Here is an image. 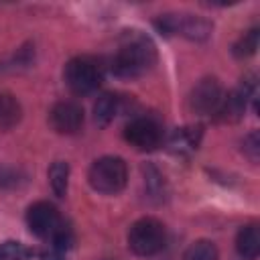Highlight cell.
I'll use <instances>...</instances> for the list:
<instances>
[{
  "label": "cell",
  "instance_id": "obj_1",
  "mask_svg": "<svg viewBox=\"0 0 260 260\" xmlns=\"http://www.w3.org/2000/svg\"><path fill=\"white\" fill-rule=\"evenodd\" d=\"M154 61H156V49L152 41L140 32H128L118 45L110 61V69L118 77L132 79L144 75L154 65Z\"/></svg>",
  "mask_w": 260,
  "mask_h": 260
},
{
  "label": "cell",
  "instance_id": "obj_2",
  "mask_svg": "<svg viewBox=\"0 0 260 260\" xmlns=\"http://www.w3.org/2000/svg\"><path fill=\"white\" fill-rule=\"evenodd\" d=\"M89 185L104 195H116L126 187L128 169L120 156H102L93 160L87 173Z\"/></svg>",
  "mask_w": 260,
  "mask_h": 260
},
{
  "label": "cell",
  "instance_id": "obj_3",
  "mask_svg": "<svg viewBox=\"0 0 260 260\" xmlns=\"http://www.w3.org/2000/svg\"><path fill=\"white\" fill-rule=\"evenodd\" d=\"M167 244V228L154 217H142L128 230V248L138 256H154Z\"/></svg>",
  "mask_w": 260,
  "mask_h": 260
},
{
  "label": "cell",
  "instance_id": "obj_4",
  "mask_svg": "<svg viewBox=\"0 0 260 260\" xmlns=\"http://www.w3.org/2000/svg\"><path fill=\"white\" fill-rule=\"evenodd\" d=\"M63 79L67 83V87L77 93V95H87L91 91H95L104 79V71H102V65L87 57V55H81V57H73L67 65H65V71H63Z\"/></svg>",
  "mask_w": 260,
  "mask_h": 260
},
{
  "label": "cell",
  "instance_id": "obj_5",
  "mask_svg": "<svg viewBox=\"0 0 260 260\" xmlns=\"http://www.w3.org/2000/svg\"><path fill=\"white\" fill-rule=\"evenodd\" d=\"M124 138L130 146L138 150H154L162 142V128L154 118L138 116L126 124Z\"/></svg>",
  "mask_w": 260,
  "mask_h": 260
},
{
  "label": "cell",
  "instance_id": "obj_6",
  "mask_svg": "<svg viewBox=\"0 0 260 260\" xmlns=\"http://www.w3.org/2000/svg\"><path fill=\"white\" fill-rule=\"evenodd\" d=\"M221 98H223V89H221L219 81L213 77H205L191 89L189 110L199 116H215Z\"/></svg>",
  "mask_w": 260,
  "mask_h": 260
},
{
  "label": "cell",
  "instance_id": "obj_7",
  "mask_svg": "<svg viewBox=\"0 0 260 260\" xmlns=\"http://www.w3.org/2000/svg\"><path fill=\"white\" fill-rule=\"evenodd\" d=\"M63 223L57 207L49 201H37L26 211V225L28 230L43 240H51V236L57 232V228Z\"/></svg>",
  "mask_w": 260,
  "mask_h": 260
},
{
  "label": "cell",
  "instance_id": "obj_8",
  "mask_svg": "<svg viewBox=\"0 0 260 260\" xmlns=\"http://www.w3.org/2000/svg\"><path fill=\"white\" fill-rule=\"evenodd\" d=\"M49 124L59 134H77L83 126V108L77 102H57L49 112Z\"/></svg>",
  "mask_w": 260,
  "mask_h": 260
},
{
  "label": "cell",
  "instance_id": "obj_9",
  "mask_svg": "<svg viewBox=\"0 0 260 260\" xmlns=\"http://www.w3.org/2000/svg\"><path fill=\"white\" fill-rule=\"evenodd\" d=\"M246 104H248V98L242 91V87L232 89V91L223 93V98L219 102V108L215 112V118L219 122H238L246 112Z\"/></svg>",
  "mask_w": 260,
  "mask_h": 260
},
{
  "label": "cell",
  "instance_id": "obj_10",
  "mask_svg": "<svg viewBox=\"0 0 260 260\" xmlns=\"http://www.w3.org/2000/svg\"><path fill=\"white\" fill-rule=\"evenodd\" d=\"M236 250L242 258L254 260L260 252V230L256 223L244 225L236 236Z\"/></svg>",
  "mask_w": 260,
  "mask_h": 260
},
{
  "label": "cell",
  "instance_id": "obj_11",
  "mask_svg": "<svg viewBox=\"0 0 260 260\" xmlns=\"http://www.w3.org/2000/svg\"><path fill=\"white\" fill-rule=\"evenodd\" d=\"M20 118H22L20 102L8 91H0V130L14 128L20 122Z\"/></svg>",
  "mask_w": 260,
  "mask_h": 260
},
{
  "label": "cell",
  "instance_id": "obj_12",
  "mask_svg": "<svg viewBox=\"0 0 260 260\" xmlns=\"http://www.w3.org/2000/svg\"><path fill=\"white\" fill-rule=\"evenodd\" d=\"M120 112V98L116 93H102L93 104V120L98 126H108Z\"/></svg>",
  "mask_w": 260,
  "mask_h": 260
},
{
  "label": "cell",
  "instance_id": "obj_13",
  "mask_svg": "<svg viewBox=\"0 0 260 260\" xmlns=\"http://www.w3.org/2000/svg\"><path fill=\"white\" fill-rule=\"evenodd\" d=\"M173 32H181V35H185L189 39L199 41V39H205L211 32V24L205 22V20H201V18L189 16V14L183 16V18H177L175 16V28H173Z\"/></svg>",
  "mask_w": 260,
  "mask_h": 260
},
{
  "label": "cell",
  "instance_id": "obj_14",
  "mask_svg": "<svg viewBox=\"0 0 260 260\" xmlns=\"http://www.w3.org/2000/svg\"><path fill=\"white\" fill-rule=\"evenodd\" d=\"M49 185L57 197L67 195V185H69V165L65 160H55L49 167Z\"/></svg>",
  "mask_w": 260,
  "mask_h": 260
},
{
  "label": "cell",
  "instance_id": "obj_15",
  "mask_svg": "<svg viewBox=\"0 0 260 260\" xmlns=\"http://www.w3.org/2000/svg\"><path fill=\"white\" fill-rule=\"evenodd\" d=\"M217 258H219L217 248L209 240H197V242H193L185 250V254H183V260H217Z\"/></svg>",
  "mask_w": 260,
  "mask_h": 260
},
{
  "label": "cell",
  "instance_id": "obj_16",
  "mask_svg": "<svg viewBox=\"0 0 260 260\" xmlns=\"http://www.w3.org/2000/svg\"><path fill=\"white\" fill-rule=\"evenodd\" d=\"M32 250L28 246H24L22 242H4L0 244V260H30L32 258Z\"/></svg>",
  "mask_w": 260,
  "mask_h": 260
},
{
  "label": "cell",
  "instance_id": "obj_17",
  "mask_svg": "<svg viewBox=\"0 0 260 260\" xmlns=\"http://www.w3.org/2000/svg\"><path fill=\"white\" fill-rule=\"evenodd\" d=\"M258 49V28H250L248 32H244L238 43L234 45V55L238 59H244V57H250L254 55Z\"/></svg>",
  "mask_w": 260,
  "mask_h": 260
},
{
  "label": "cell",
  "instance_id": "obj_18",
  "mask_svg": "<svg viewBox=\"0 0 260 260\" xmlns=\"http://www.w3.org/2000/svg\"><path fill=\"white\" fill-rule=\"evenodd\" d=\"M199 136H201V128H183L173 136L171 146H175L177 150H185V148H197L199 144Z\"/></svg>",
  "mask_w": 260,
  "mask_h": 260
},
{
  "label": "cell",
  "instance_id": "obj_19",
  "mask_svg": "<svg viewBox=\"0 0 260 260\" xmlns=\"http://www.w3.org/2000/svg\"><path fill=\"white\" fill-rule=\"evenodd\" d=\"M20 183H24V175L18 169L12 167H0V191H12L18 189Z\"/></svg>",
  "mask_w": 260,
  "mask_h": 260
},
{
  "label": "cell",
  "instance_id": "obj_20",
  "mask_svg": "<svg viewBox=\"0 0 260 260\" xmlns=\"http://www.w3.org/2000/svg\"><path fill=\"white\" fill-rule=\"evenodd\" d=\"M242 150H244V154H246L252 162H256V160H258L260 140H258V132H256V130H254V132H250L248 136H244V140H242Z\"/></svg>",
  "mask_w": 260,
  "mask_h": 260
},
{
  "label": "cell",
  "instance_id": "obj_21",
  "mask_svg": "<svg viewBox=\"0 0 260 260\" xmlns=\"http://www.w3.org/2000/svg\"><path fill=\"white\" fill-rule=\"evenodd\" d=\"M41 260H65V256H63V252L51 248L49 252H43V254H41Z\"/></svg>",
  "mask_w": 260,
  "mask_h": 260
},
{
  "label": "cell",
  "instance_id": "obj_22",
  "mask_svg": "<svg viewBox=\"0 0 260 260\" xmlns=\"http://www.w3.org/2000/svg\"><path fill=\"white\" fill-rule=\"evenodd\" d=\"M104 260H110V258H104Z\"/></svg>",
  "mask_w": 260,
  "mask_h": 260
}]
</instances>
